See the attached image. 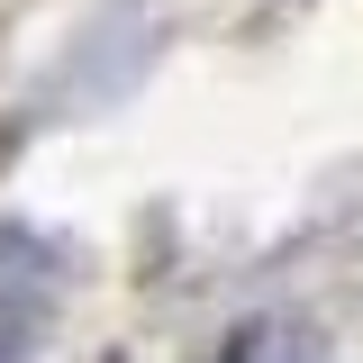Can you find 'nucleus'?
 Masks as SVG:
<instances>
[{
	"label": "nucleus",
	"mask_w": 363,
	"mask_h": 363,
	"mask_svg": "<svg viewBox=\"0 0 363 363\" xmlns=\"http://www.w3.org/2000/svg\"><path fill=\"white\" fill-rule=\"evenodd\" d=\"M218 363H327V336L309 318H245L218 345Z\"/></svg>",
	"instance_id": "nucleus-1"
},
{
	"label": "nucleus",
	"mask_w": 363,
	"mask_h": 363,
	"mask_svg": "<svg viewBox=\"0 0 363 363\" xmlns=\"http://www.w3.org/2000/svg\"><path fill=\"white\" fill-rule=\"evenodd\" d=\"M37 327H45V309H37V300L0 291V363H28V354H37Z\"/></svg>",
	"instance_id": "nucleus-2"
}]
</instances>
